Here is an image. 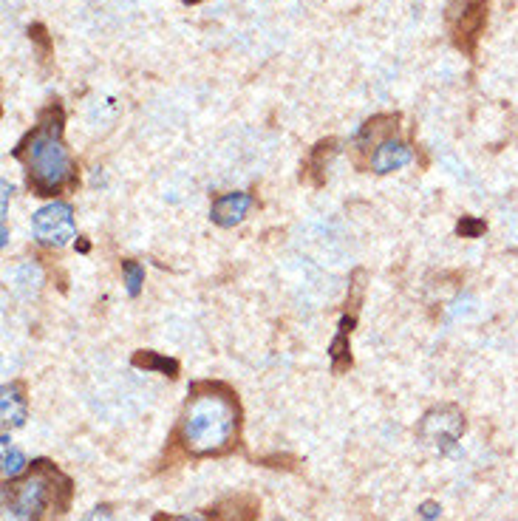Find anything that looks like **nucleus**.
I'll return each mask as SVG.
<instances>
[{
    "label": "nucleus",
    "instance_id": "obj_1",
    "mask_svg": "<svg viewBox=\"0 0 518 521\" xmlns=\"http://www.w3.org/2000/svg\"><path fill=\"white\" fill-rule=\"evenodd\" d=\"M238 437H241V408L233 391L221 383H196L173 434L179 448L196 459L224 456L233 454Z\"/></svg>",
    "mask_w": 518,
    "mask_h": 521
},
{
    "label": "nucleus",
    "instance_id": "obj_2",
    "mask_svg": "<svg viewBox=\"0 0 518 521\" xmlns=\"http://www.w3.org/2000/svg\"><path fill=\"white\" fill-rule=\"evenodd\" d=\"M15 159L26 168L29 187L37 196H57L60 190L74 185V162L63 142V111L51 105L40 114L32 134L23 136L15 148Z\"/></svg>",
    "mask_w": 518,
    "mask_h": 521
},
{
    "label": "nucleus",
    "instance_id": "obj_3",
    "mask_svg": "<svg viewBox=\"0 0 518 521\" xmlns=\"http://www.w3.org/2000/svg\"><path fill=\"white\" fill-rule=\"evenodd\" d=\"M74 485L49 459H37L32 468L3 485L6 521H60L68 513Z\"/></svg>",
    "mask_w": 518,
    "mask_h": 521
},
{
    "label": "nucleus",
    "instance_id": "obj_4",
    "mask_svg": "<svg viewBox=\"0 0 518 521\" xmlns=\"http://www.w3.org/2000/svg\"><path fill=\"white\" fill-rule=\"evenodd\" d=\"M462 434H465V414L456 405L431 408L417 428V437L442 456L456 454Z\"/></svg>",
    "mask_w": 518,
    "mask_h": 521
},
{
    "label": "nucleus",
    "instance_id": "obj_5",
    "mask_svg": "<svg viewBox=\"0 0 518 521\" xmlns=\"http://www.w3.org/2000/svg\"><path fill=\"white\" fill-rule=\"evenodd\" d=\"M32 236L43 247H66L71 238L77 236L74 210L68 202H49L32 216Z\"/></svg>",
    "mask_w": 518,
    "mask_h": 521
},
{
    "label": "nucleus",
    "instance_id": "obj_6",
    "mask_svg": "<svg viewBox=\"0 0 518 521\" xmlns=\"http://www.w3.org/2000/svg\"><path fill=\"white\" fill-rule=\"evenodd\" d=\"M451 6V32L459 49L470 51L487 20V0H456Z\"/></svg>",
    "mask_w": 518,
    "mask_h": 521
},
{
    "label": "nucleus",
    "instance_id": "obj_7",
    "mask_svg": "<svg viewBox=\"0 0 518 521\" xmlns=\"http://www.w3.org/2000/svg\"><path fill=\"white\" fill-rule=\"evenodd\" d=\"M414 159V151H411V145L408 142H402L397 136H391V139H385L380 142L374 153H371V170L374 173H394V170H402L408 162Z\"/></svg>",
    "mask_w": 518,
    "mask_h": 521
},
{
    "label": "nucleus",
    "instance_id": "obj_8",
    "mask_svg": "<svg viewBox=\"0 0 518 521\" xmlns=\"http://www.w3.org/2000/svg\"><path fill=\"white\" fill-rule=\"evenodd\" d=\"M252 207L250 193H221L213 199V207H210V219L216 221L218 227H235L241 221L247 219Z\"/></svg>",
    "mask_w": 518,
    "mask_h": 521
},
{
    "label": "nucleus",
    "instance_id": "obj_9",
    "mask_svg": "<svg viewBox=\"0 0 518 521\" xmlns=\"http://www.w3.org/2000/svg\"><path fill=\"white\" fill-rule=\"evenodd\" d=\"M0 417H3V428L6 431H15L20 428L26 417H29V397H26V388L23 383H6L0 391Z\"/></svg>",
    "mask_w": 518,
    "mask_h": 521
},
{
    "label": "nucleus",
    "instance_id": "obj_10",
    "mask_svg": "<svg viewBox=\"0 0 518 521\" xmlns=\"http://www.w3.org/2000/svg\"><path fill=\"white\" fill-rule=\"evenodd\" d=\"M391 131H397V117L383 114V117L368 119V122L360 125V131L354 134V148H357V151H368L371 145L377 148L380 142L391 139Z\"/></svg>",
    "mask_w": 518,
    "mask_h": 521
},
{
    "label": "nucleus",
    "instance_id": "obj_11",
    "mask_svg": "<svg viewBox=\"0 0 518 521\" xmlns=\"http://www.w3.org/2000/svg\"><path fill=\"white\" fill-rule=\"evenodd\" d=\"M216 521H258V502L252 496H230L216 507H207Z\"/></svg>",
    "mask_w": 518,
    "mask_h": 521
},
{
    "label": "nucleus",
    "instance_id": "obj_12",
    "mask_svg": "<svg viewBox=\"0 0 518 521\" xmlns=\"http://www.w3.org/2000/svg\"><path fill=\"white\" fill-rule=\"evenodd\" d=\"M351 326H354V318L340 320V332H337L335 343L329 346V357H332L335 371H343L351 366V354H346L349 352V337L346 335H351Z\"/></svg>",
    "mask_w": 518,
    "mask_h": 521
},
{
    "label": "nucleus",
    "instance_id": "obj_13",
    "mask_svg": "<svg viewBox=\"0 0 518 521\" xmlns=\"http://www.w3.org/2000/svg\"><path fill=\"white\" fill-rule=\"evenodd\" d=\"M134 366L145 371H159L165 377H179V363L173 357H165V354L159 352H136Z\"/></svg>",
    "mask_w": 518,
    "mask_h": 521
},
{
    "label": "nucleus",
    "instance_id": "obj_14",
    "mask_svg": "<svg viewBox=\"0 0 518 521\" xmlns=\"http://www.w3.org/2000/svg\"><path fill=\"white\" fill-rule=\"evenodd\" d=\"M26 471H29L26 454L17 451V448H12V445H9V434H3V479L12 482V479L23 476Z\"/></svg>",
    "mask_w": 518,
    "mask_h": 521
},
{
    "label": "nucleus",
    "instance_id": "obj_15",
    "mask_svg": "<svg viewBox=\"0 0 518 521\" xmlns=\"http://www.w3.org/2000/svg\"><path fill=\"white\" fill-rule=\"evenodd\" d=\"M122 278H125L128 295L136 298V295L142 292V284H145V267L136 264V261H122Z\"/></svg>",
    "mask_w": 518,
    "mask_h": 521
},
{
    "label": "nucleus",
    "instance_id": "obj_16",
    "mask_svg": "<svg viewBox=\"0 0 518 521\" xmlns=\"http://www.w3.org/2000/svg\"><path fill=\"white\" fill-rule=\"evenodd\" d=\"M485 230H487L485 221L473 219V216H468V219H462L459 224H456V233H459L462 238H479Z\"/></svg>",
    "mask_w": 518,
    "mask_h": 521
},
{
    "label": "nucleus",
    "instance_id": "obj_17",
    "mask_svg": "<svg viewBox=\"0 0 518 521\" xmlns=\"http://www.w3.org/2000/svg\"><path fill=\"white\" fill-rule=\"evenodd\" d=\"M83 521H117V519H114V510H111V505H97L94 510H88V513H85Z\"/></svg>",
    "mask_w": 518,
    "mask_h": 521
},
{
    "label": "nucleus",
    "instance_id": "obj_18",
    "mask_svg": "<svg viewBox=\"0 0 518 521\" xmlns=\"http://www.w3.org/2000/svg\"><path fill=\"white\" fill-rule=\"evenodd\" d=\"M439 516H442L439 502H422V505H419V519L422 521H436Z\"/></svg>",
    "mask_w": 518,
    "mask_h": 521
},
{
    "label": "nucleus",
    "instance_id": "obj_19",
    "mask_svg": "<svg viewBox=\"0 0 518 521\" xmlns=\"http://www.w3.org/2000/svg\"><path fill=\"white\" fill-rule=\"evenodd\" d=\"M0 190H3V204H0V213L6 216V210H9V196H12V185L3 179V182H0Z\"/></svg>",
    "mask_w": 518,
    "mask_h": 521
},
{
    "label": "nucleus",
    "instance_id": "obj_20",
    "mask_svg": "<svg viewBox=\"0 0 518 521\" xmlns=\"http://www.w3.org/2000/svg\"><path fill=\"white\" fill-rule=\"evenodd\" d=\"M156 521H210V519H201V516H165V513H159Z\"/></svg>",
    "mask_w": 518,
    "mask_h": 521
},
{
    "label": "nucleus",
    "instance_id": "obj_21",
    "mask_svg": "<svg viewBox=\"0 0 518 521\" xmlns=\"http://www.w3.org/2000/svg\"><path fill=\"white\" fill-rule=\"evenodd\" d=\"M182 3H187V6H193V3H201V0H182Z\"/></svg>",
    "mask_w": 518,
    "mask_h": 521
}]
</instances>
